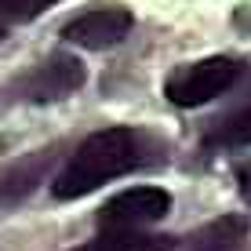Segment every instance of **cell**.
<instances>
[{
    "label": "cell",
    "mask_w": 251,
    "mask_h": 251,
    "mask_svg": "<svg viewBox=\"0 0 251 251\" xmlns=\"http://www.w3.org/2000/svg\"><path fill=\"white\" fill-rule=\"evenodd\" d=\"M244 237H248V222L237 219V215H226V219L211 222L207 229L197 233L193 237V251H233Z\"/></svg>",
    "instance_id": "obj_8"
},
{
    "label": "cell",
    "mask_w": 251,
    "mask_h": 251,
    "mask_svg": "<svg viewBox=\"0 0 251 251\" xmlns=\"http://www.w3.org/2000/svg\"><path fill=\"white\" fill-rule=\"evenodd\" d=\"M84 80H88V69H84L80 58L73 55H48L44 62H37L33 69H25L19 80L4 91L7 102H55L66 99V95L80 91Z\"/></svg>",
    "instance_id": "obj_3"
},
{
    "label": "cell",
    "mask_w": 251,
    "mask_h": 251,
    "mask_svg": "<svg viewBox=\"0 0 251 251\" xmlns=\"http://www.w3.org/2000/svg\"><path fill=\"white\" fill-rule=\"evenodd\" d=\"M237 189H240V197H244V204L251 207V160L237 168Z\"/></svg>",
    "instance_id": "obj_10"
},
{
    "label": "cell",
    "mask_w": 251,
    "mask_h": 251,
    "mask_svg": "<svg viewBox=\"0 0 251 251\" xmlns=\"http://www.w3.org/2000/svg\"><path fill=\"white\" fill-rule=\"evenodd\" d=\"M240 80V62L229 55H211V58H197V62L175 66L164 76V95L168 102L182 109H197L204 102L226 95L233 84Z\"/></svg>",
    "instance_id": "obj_2"
},
{
    "label": "cell",
    "mask_w": 251,
    "mask_h": 251,
    "mask_svg": "<svg viewBox=\"0 0 251 251\" xmlns=\"http://www.w3.org/2000/svg\"><path fill=\"white\" fill-rule=\"evenodd\" d=\"M175 237H157V233H138V229H117V233H102L99 240H91L80 251H175Z\"/></svg>",
    "instance_id": "obj_7"
},
{
    "label": "cell",
    "mask_w": 251,
    "mask_h": 251,
    "mask_svg": "<svg viewBox=\"0 0 251 251\" xmlns=\"http://www.w3.org/2000/svg\"><path fill=\"white\" fill-rule=\"evenodd\" d=\"M204 146L207 150H244V146H251V99L244 102V106L229 109L226 117L211 120L204 131Z\"/></svg>",
    "instance_id": "obj_6"
},
{
    "label": "cell",
    "mask_w": 251,
    "mask_h": 251,
    "mask_svg": "<svg viewBox=\"0 0 251 251\" xmlns=\"http://www.w3.org/2000/svg\"><path fill=\"white\" fill-rule=\"evenodd\" d=\"M51 4H55V0H0V40H4L15 25L33 22Z\"/></svg>",
    "instance_id": "obj_9"
},
{
    "label": "cell",
    "mask_w": 251,
    "mask_h": 251,
    "mask_svg": "<svg viewBox=\"0 0 251 251\" xmlns=\"http://www.w3.org/2000/svg\"><path fill=\"white\" fill-rule=\"evenodd\" d=\"M135 29V15L120 4H99L91 11L76 15L62 25V40L84 48V51H106L117 48L127 33Z\"/></svg>",
    "instance_id": "obj_5"
},
{
    "label": "cell",
    "mask_w": 251,
    "mask_h": 251,
    "mask_svg": "<svg viewBox=\"0 0 251 251\" xmlns=\"http://www.w3.org/2000/svg\"><path fill=\"white\" fill-rule=\"evenodd\" d=\"M157 160H164V153L153 135L138 131V127H102L73 150V157L51 182V193L58 201H80V197L102 189L109 178L131 175Z\"/></svg>",
    "instance_id": "obj_1"
},
{
    "label": "cell",
    "mask_w": 251,
    "mask_h": 251,
    "mask_svg": "<svg viewBox=\"0 0 251 251\" xmlns=\"http://www.w3.org/2000/svg\"><path fill=\"white\" fill-rule=\"evenodd\" d=\"M171 211V193L160 186H131L124 193L109 197L99 211V226L102 233H117V229H142L160 222Z\"/></svg>",
    "instance_id": "obj_4"
}]
</instances>
